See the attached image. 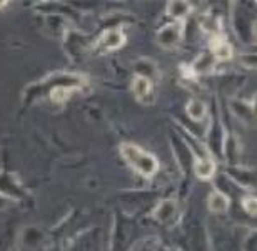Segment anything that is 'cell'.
Instances as JSON below:
<instances>
[{
	"label": "cell",
	"mask_w": 257,
	"mask_h": 251,
	"mask_svg": "<svg viewBox=\"0 0 257 251\" xmlns=\"http://www.w3.org/2000/svg\"><path fill=\"white\" fill-rule=\"evenodd\" d=\"M186 112L187 116L191 117L194 121H202L205 116H207V107L202 101H197V99H192L187 102L186 106Z\"/></svg>",
	"instance_id": "8fae6325"
},
{
	"label": "cell",
	"mask_w": 257,
	"mask_h": 251,
	"mask_svg": "<svg viewBox=\"0 0 257 251\" xmlns=\"http://www.w3.org/2000/svg\"><path fill=\"white\" fill-rule=\"evenodd\" d=\"M210 67H212V59L209 57V54H202L195 60L191 69L194 74H204V72H209Z\"/></svg>",
	"instance_id": "7c38bea8"
},
{
	"label": "cell",
	"mask_w": 257,
	"mask_h": 251,
	"mask_svg": "<svg viewBox=\"0 0 257 251\" xmlns=\"http://www.w3.org/2000/svg\"><path fill=\"white\" fill-rule=\"evenodd\" d=\"M5 5H7V2H0V9L5 7Z\"/></svg>",
	"instance_id": "9a60e30c"
},
{
	"label": "cell",
	"mask_w": 257,
	"mask_h": 251,
	"mask_svg": "<svg viewBox=\"0 0 257 251\" xmlns=\"http://www.w3.org/2000/svg\"><path fill=\"white\" fill-rule=\"evenodd\" d=\"M184 34V27L182 22H172L164 25L162 29H159L157 32V44L161 45L162 49H174L176 45L181 42Z\"/></svg>",
	"instance_id": "3957f363"
},
{
	"label": "cell",
	"mask_w": 257,
	"mask_h": 251,
	"mask_svg": "<svg viewBox=\"0 0 257 251\" xmlns=\"http://www.w3.org/2000/svg\"><path fill=\"white\" fill-rule=\"evenodd\" d=\"M176 213V203L172 199H164V201L159 203V206L154 211V218L159 219V221H169L172 214Z\"/></svg>",
	"instance_id": "30bf717a"
},
{
	"label": "cell",
	"mask_w": 257,
	"mask_h": 251,
	"mask_svg": "<svg viewBox=\"0 0 257 251\" xmlns=\"http://www.w3.org/2000/svg\"><path fill=\"white\" fill-rule=\"evenodd\" d=\"M210 50H212L214 57L219 60H229L232 57V45L224 37H214L210 40Z\"/></svg>",
	"instance_id": "5b68a950"
},
{
	"label": "cell",
	"mask_w": 257,
	"mask_h": 251,
	"mask_svg": "<svg viewBox=\"0 0 257 251\" xmlns=\"http://www.w3.org/2000/svg\"><path fill=\"white\" fill-rule=\"evenodd\" d=\"M77 91H79L77 86H57L50 91V101L55 102V104H64V102Z\"/></svg>",
	"instance_id": "9c48e42d"
},
{
	"label": "cell",
	"mask_w": 257,
	"mask_h": 251,
	"mask_svg": "<svg viewBox=\"0 0 257 251\" xmlns=\"http://www.w3.org/2000/svg\"><path fill=\"white\" fill-rule=\"evenodd\" d=\"M189 12H191V4L189 2L176 0V2H169V5H167V14L176 19L177 22H182V20L187 17Z\"/></svg>",
	"instance_id": "ba28073f"
},
{
	"label": "cell",
	"mask_w": 257,
	"mask_h": 251,
	"mask_svg": "<svg viewBox=\"0 0 257 251\" xmlns=\"http://www.w3.org/2000/svg\"><path fill=\"white\" fill-rule=\"evenodd\" d=\"M132 94L136 96V99L142 104L151 106L154 101H156V94H154V84L152 80L147 77V75L137 74L134 75L132 84H131Z\"/></svg>",
	"instance_id": "7a4b0ae2"
},
{
	"label": "cell",
	"mask_w": 257,
	"mask_h": 251,
	"mask_svg": "<svg viewBox=\"0 0 257 251\" xmlns=\"http://www.w3.org/2000/svg\"><path fill=\"white\" fill-rule=\"evenodd\" d=\"M207 206L212 213H224L229 208V198L220 191H212L209 194Z\"/></svg>",
	"instance_id": "52a82bcc"
},
{
	"label": "cell",
	"mask_w": 257,
	"mask_h": 251,
	"mask_svg": "<svg viewBox=\"0 0 257 251\" xmlns=\"http://www.w3.org/2000/svg\"><path fill=\"white\" fill-rule=\"evenodd\" d=\"M120 154L127 164L136 173L142 174L144 178L156 176L159 171L157 157L151 154V152L144 151L142 147H139L137 144H132V142H124V144H120Z\"/></svg>",
	"instance_id": "6da1fadb"
},
{
	"label": "cell",
	"mask_w": 257,
	"mask_h": 251,
	"mask_svg": "<svg viewBox=\"0 0 257 251\" xmlns=\"http://www.w3.org/2000/svg\"><path fill=\"white\" fill-rule=\"evenodd\" d=\"M250 106H252V111H254V114L257 116V94L254 96V99H252V102H250Z\"/></svg>",
	"instance_id": "5bb4252c"
},
{
	"label": "cell",
	"mask_w": 257,
	"mask_h": 251,
	"mask_svg": "<svg viewBox=\"0 0 257 251\" xmlns=\"http://www.w3.org/2000/svg\"><path fill=\"white\" fill-rule=\"evenodd\" d=\"M242 206L247 213L250 214H257V198L254 196H247L242 199Z\"/></svg>",
	"instance_id": "4fadbf2b"
},
{
	"label": "cell",
	"mask_w": 257,
	"mask_h": 251,
	"mask_svg": "<svg viewBox=\"0 0 257 251\" xmlns=\"http://www.w3.org/2000/svg\"><path fill=\"white\" fill-rule=\"evenodd\" d=\"M124 44H125V34L122 32V29H109L100 35L95 47L99 50H104V52H109V50L120 49Z\"/></svg>",
	"instance_id": "277c9868"
},
{
	"label": "cell",
	"mask_w": 257,
	"mask_h": 251,
	"mask_svg": "<svg viewBox=\"0 0 257 251\" xmlns=\"http://www.w3.org/2000/svg\"><path fill=\"white\" fill-rule=\"evenodd\" d=\"M194 171L200 179H210L215 174V162L212 157H199L194 162Z\"/></svg>",
	"instance_id": "8992f818"
}]
</instances>
